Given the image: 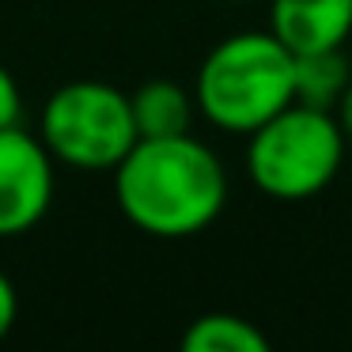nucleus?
Instances as JSON below:
<instances>
[{
	"label": "nucleus",
	"mask_w": 352,
	"mask_h": 352,
	"mask_svg": "<svg viewBox=\"0 0 352 352\" xmlns=\"http://www.w3.org/2000/svg\"><path fill=\"white\" fill-rule=\"evenodd\" d=\"M122 216L152 239H190L220 220L228 170L197 137H140L114 167Z\"/></svg>",
	"instance_id": "f257e3e1"
},
{
	"label": "nucleus",
	"mask_w": 352,
	"mask_h": 352,
	"mask_svg": "<svg viewBox=\"0 0 352 352\" xmlns=\"http://www.w3.org/2000/svg\"><path fill=\"white\" fill-rule=\"evenodd\" d=\"M193 99L216 129L250 137L296 102V54L273 31L231 34L201 61Z\"/></svg>",
	"instance_id": "f03ea898"
},
{
	"label": "nucleus",
	"mask_w": 352,
	"mask_h": 352,
	"mask_svg": "<svg viewBox=\"0 0 352 352\" xmlns=\"http://www.w3.org/2000/svg\"><path fill=\"white\" fill-rule=\"evenodd\" d=\"M344 148L349 140L333 110L292 102L250 133L246 175L273 201H307L337 178Z\"/></svg>",
	"instance_id": "7ed1b4c3"
},
{
	"label": "nucleus",
	"mask_w": 352,
	"mask_h": 352,
	"mask_svg": "<svg viewBox=\"0 0 352 352\" xmlns=\"http://www.w3.org/2000/svg\"><path fill=\"white\" fill-rule=\"evenodd\" d=\"M38 137L61 167L114 170L140 140L133 102L107 80H72L46 99Z\"/></svg>",
	"instance_id": "20e7f679"
},
{
	"label": "nucleus",
	"mask_w": 352,
	"mask_h": 352,
	"mask_svg": "<svg viewBox=\"0 0 352 352\" xmlns=\"http://www.w3.org/2000/svg\"><path fill=\"white\" fill-rule=\"evenodd\" d=\"M57 160L23 125L0 129V239L27 235L54 205Z\"/></svg>",
	"instance_id": "39448f33"
},
{
	"label": "nucleus",
	"mask_w": 352,
	"mask_h": 352,
	"mask_svg": "<svg viewBox=\"0 0 352 352\" xmlns=\"http://www.w3.org/2000/svg\"><path fill=\"white\" fill-rule=\"evenodd\" d=\"M269 31L292 54L341 50L352 34V0H269Z\"/></svg>",
	"instance_id": "423d86ee"
},
{
	"label": "nucleus",
	"mask_w": 352,
	"mask_h": 352,
	"mask_svg": "<svg viewBox=\"0 0 352 352\" xmlns=\"http://www.w3.org/2000/svg\"><path fill=\"white\" fill-rule=\"evenodd\" d=\"M129 102L140 137H182L190 133L197 110V99L175 80H148L129 95Z\"/></svg>",
	"instance_id": "0eeeda50"
},
{
	"label": "nucleus",
	"mask_w": 352,
	"mask_h": 352,
	"mask_svg": "<svg viewBox=\"0 0 352 352\" xmlns=\"http://www.w3.org/2000/svg\"><path fill=\"white\" fill-rule=\"evenodd\" d=\"M186 352H269V337L243 314L212 311L201 314L182 333Z\"/></svg>",
	"instance_id": "6e6552de"
},
{
	"label": "nucleus",
	"mask_w": 352,
	"mask_h": 352,
	"mask_svg": "<svg viewBox=\"0 0 352 352\" xmlns=\"http://www.w3.org/2000/svg\"><path fill=\"white\" fill-rule=\"evenodd\" d=\"M352 72L341 50H322V54H296V102L318 110H333L349 87Z\"/></svg>",
	"instance_id": "1a4fd4ad"
},
{
	"label": "nucleus",
	"mask_w": 352,
	"mask_h": 352,
	"mask_svg": "<svg viewBox=\"0 0 352 352\" xmlns=\"http://www.w3.org/2000/svg\"><path fill=\"white\" fill-rule=\"evenodd\" d=\"M19 114H23V95H19V84H16V76L0 65V129L19 125Z\"/></svg>",
	"instance_id": "9d476101"
},
{
	"label": "nucleus",
	"mask_w": 352,
	"mask_h": 352,
	"mask_svg": "<svg viewBox=\"0 0 352 352\" xmlns=\"http://www.w3.org/2000/svg\"><path fill=\"white\" fill-rule=\"evenodd\" d=\"M16 318H19V296H16V284L12 276L0 269V341L16 329Z\"/></svg>",
	"instance_id": "9b49d317"
},
{
	"label": "nucleus",
	"mask_w": 352,
	"mask_h": 352,
	"mask_svg": "<svg viewBox=\"0 0 352 352\" xmlns=\"http://www.w3.org/2000/svg\"><path fill=\"white\" fill-rule=\"evenodd\" d=\"M333 118H337V125H341L344 140H349V144H352V80H349V87H344L341 102H337V107H333Z\"/></svg>",
	"instance_id": "f8f14e48"
},
{
	"label": "nucleus",
	"mask_w": 352,
	"mask_h": 352,
	"mask_svg": "<svg viewBox=\"0 0 352 352\" xmlns=\"http://www.w3.org/2000/svg\"><path fill=\"white\" fill-rule=\"evenodd\" d=\"M231 4H246V0H231Z\"/></svg>",
	"instance_id": "ddd939ff"
}]
</instances>
